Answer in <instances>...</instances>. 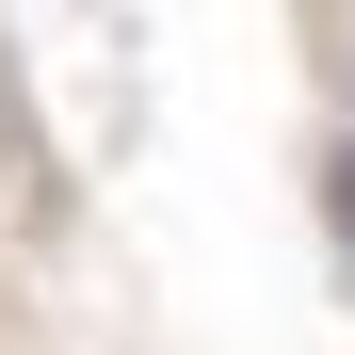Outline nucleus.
Returning <instances> with one entry per match:
<instances>
[{
	"label": "nucleus",
	"mask_w": 355,
	"mask_h": 355,
	"mask_svg": "<svg viewBox=\"0 0 355 355\" xmlns=\"http://www.w3.org/2000/svg\"><path fill=\"white\" fill-rule=\"evenodd\" d=\"M339 243H355V130H339Z\"/></svg>",
	"instance_id": "1"
}]
</instances>
